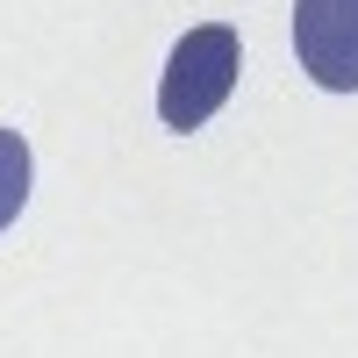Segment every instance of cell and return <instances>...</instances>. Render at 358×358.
Listing matches in <instances>:
<instances>
[{"instance_id": "obj_1", "label": "cell", "mask_w": 358, "mask_h": 358, "mask_svg": "<svg viewBox=\"0 0 358 358\" xmlns=\"http://www.w3.org/2000/svg\"><path fill=\"white\" fill-rule=\"evenodd\" d=\"M236 72H244V43H236L229 22L187 29L172 43V57H165V79H158V122L179 129V136L215 122L229 108V94H236Z\"/></svg>"}, {"instance_id": "obj_2", "label": "cell", "mask_w": 358, "mask_h": 358, "mask_svg": "<svg viewBox=\"0 0 358 358\" xmlns=\"http://www.w3.org/2000/svg\"><path fill=\"white\" fill-rule=\"evenodd\" d=\"M294 50L322 94H358V0H294Z\"/></svg>"}, {"instance_id": "obj_3", "label": "cell", "mask_w": 358, "mask_h": 358, "mask_svg": "<svg viewBox=\"0 0 358 358\" xmlns=\"http://www.w3.org/2000/svg\"><path fill=\"white\" fill-rule=\"evenodd\" d=\"M22 208H29V143L22 129H0V229H15Z\"/></svg>"}]
</instances>
